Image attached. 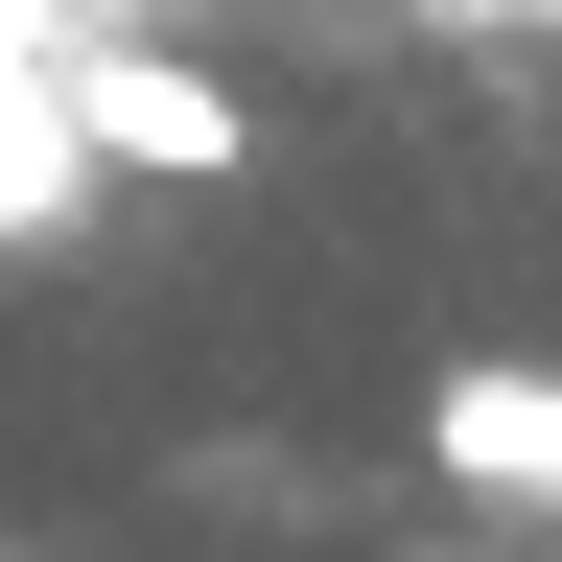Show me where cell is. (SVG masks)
Instances as JSON below:
<instances>
[{"label": "cell", "instance_id": "cell-4", "mask_svg": "<svg viewBox=\"0 0 562 562\" xmlns=\"http://www.w3.org/2000/svg\"><path fill=\"white\" fill-rule=\"evenodd\" d=\"M47 24H70V0H0V47H47Z\"/></svg>", "mask_w": 562, "mask_h": 562}, {"label": "cell", "instance_id": "cell-2", "mask_svg": "<svg viewBox=\"0 0 562 562\" xmlns=\"http://www.w3.org/2000/svg\"><path fill=\"white\" fill-rule=\"evenodd\" d=\"M422 446H446V492H492V516H562V375L539 351H469V375L422 398Z\"/></svg>", "mask_w": 562, "mask_h": 562}, {"label": "cell", "instance_id": "cell-3", "mask_svg": "<svg viewBox=\"0 0 562 562\" xmlns=\"http://www.w3.org/2000/svg\"><path fill=\"white\" fill-rule=\"evenodd\" d=\"M70 211H94V140H70L47 47H0V258H24V235H70Z\"/></svg>", "mask_w": 562, "mask_h": 562}, {"label": "cell", "instance_id": "cell-1", "mask_svg": "<svg viewBox=\"0 0 562 562\" xmlns=\"http://www.w3.org/2000/svg\"><path fill=\"white\" fill-rule=\"evenodd\" d=\"M47 94H70V140H94V165H140V188H211V165H258V117L211 94L188 47H140V24H47Z\"/></svg>", "mask_w": 562, "mask_h": 562}]
</instances>
